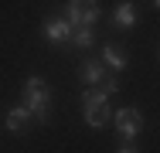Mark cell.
Returning <instances> with one entry per match:
<instances>
[{
	"mask_svg": "<svg viewBox=\"0 0 160 153\" xmlns=\"http://www.w3.org/2000/svg\"><path fill=\"white\" fill-rule=\"evenodd\" d=\"M24 126H28V109H24V106H14V109L7 112V129H10V133H21Z\"/></svg>",
	"mask_w": 160,
	"mask_h": 153,
	"instance_id": "9c48e42d",
	"label": "cell"
},
{
	"mask_svg": "<svg viewBox=\"0 0 160 153\" xmlns=\"http://www.w3.org/2000/svg\"><path fill=\"white\" fill-rule=\"evenodd\" d=\"M24 109H28V116H34L38 122L48 119V106H51V92L44 85V78H28L24 82V102H21Z\"/></svg>",
	"mask_w": 160,
	"mask_h": 153,
	"instance_id": "6da1fadb",
	"label": "cell"
},
{
	"mask_svg": "<svg viewBox=\"0 0 160 153\" xmlns=\"http://www.w3.org/2000/svg\"><path fill=\"white\" fill-rule=\"evenodd\" d=\"M102 65H109L112 72H123V68L129 65V58H126V51H123V48L106 44V48H102Z\"/></svg>",
	"mask_w": 160,
	"mask_h": 153,
	"instance_id": "8992f818",
	"label": "cell"
},
{
	"mask_svg": "<svg viewBox=\"0 0 160 153\" xmlns=\"http://www.w3.org/2000/svg\"><path fill=\"white\" fill-rule=\"evenodd\" d=\"M102 89H106V95H112V92H119V82L112 75H102Z\"/></svg>",
	"mask_w": 160,
	"mask_h": 153,
	"instance_id": "7c38bea8",
	"label": "cell"
},
{
	"mask_svg": "<svg viewBox=\"0 0 160 153\" xmlns=\"http://www.w3.org/2000/svg\"><path fill=\"white\" fill-rule=\"evenodd\" d=\"M68 41L75 44V48H92V27H72V34H68Z\"/></svg>",
	"mask_w": 160,
	"mask_h": 153,
	"instance_id": "8fae6325",
	"label": "cell"
},
{
	"mask_svg": "<svg viewBox=\"0 0 160 153\" xmlns=\"http://www.w3.org/2000/svg\"><path fill=\"white\" fill-rule=\"evenodd\" d=\"M112 122H116V129H119V136H123V140H133V136H140L143 116H140V109L126 106V109H119V112L112 116Z\"/></svg>",
	"mask_w": 160,
	"mask_h": 153,
	"instance_id": "3957f363",
	"label": "cell"
},
{
	"mask_svg": "<svg viewBox=\"0 0 160 153\" xmlns=\"http://www.w3.org/2000/svg\"><path fill=\"white\" fill-rule=\"evenodd\" d=\"M68 34H72V24H68L65 17H48V21H44V37H48V41L62 44V41H68Z\"/></svg>",
	"mask_w": 160,
	"mask_h": 153,
	"instance_id": "277c9868",
	"label": "cell"
},
{
	"mask_svg": "<svg viewBox=\"0 0 160 153\" xmlns=\"http://www.w3.org/2000/svg\"><path fill=\"white\" fill-rule=\"evenodd\" d=\"M65 21L72 27H92L99 21V0H65Z\"/></svg>",
	"mask_w": 160,
	"mask_h": 153,
	"instance_id": "7a4b0ae2",
	"label": "cell"
},
{
	"mask_svg": "<svg viewBox=\"0 0 160 153\" xmlns=\"http://www.w3.org/2000/svg\"><path fill=\"white\" fill-rule=\"evenodd\" d=\"M102 102H109L106 89H85L82 92V109H96V106H102Z\"/></svg>",
	"mask_w": 160,
	"mask_h": 153,
	"instance_id": "30bf717a",
	"label": "cell"
},
{
	"mask_svg": "<svg viewBox=\"0 0 160 153\" xmlns=\"http://www.w3.org/2000/svg\"><path fill=\"white\" fill-rule=\"evenodd\" d=\"M109 119H112V109H109V102H102V106H96V109H85V122H89L92 129H102Z\"/></svg>",
	"mask_w": 160,
	"mask_h": 153,
	"instance_id": "52a82bcc",
	"label": "cell"
},
{
	"mask_svg": "<svg viewBox=\"0 0 160 153\" xmlns=\"http://www.w3.org/2000/svg\"><path fill=\"white\" fill-rule=\"evenodd\" d=\"M136 24V7L129 3V0H123L116 10H112V27H119V31H129Z\"/></svg>",
	"mask_w": 160,
	"mask_h": 153,
	"instance_id": "5b68a950",
	"label": "cell"
},
{
	"mask_svg": "<svg viewBox=\"0 0 160 153\" xmlns=\"http://www.w3.org/2000/svg\"><path fill=\"white\" fill-rule=\"evenodd\" d=\"M119 153H140V150H133V146H123V150H119Z\"/></svg>",
	"mask_w": 160,
	"mask_h": 153,
	"instance_id": "4fadbf2b",
	"label": "cell"
},
{
	"mask_svg": "<svg viewBox=\"0 0 160 153\" xmlns=\"http://www.w3.org/2000/svg\"><path fill=\"white\" fill-rule=\"evenodd\" d=\"M102 75H106V68H102V61H82L78 65V78L82 82H102Z\"/></svg>",
	"mask_w": 160,
	"mask_h": 153,
	"instance_id": "ba28073f",
	"label": "cell"
}]
</instances>
